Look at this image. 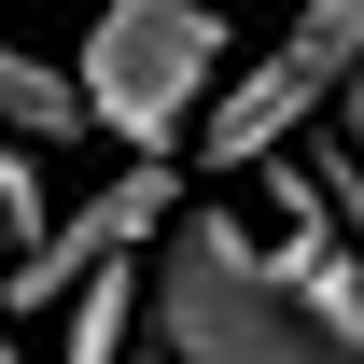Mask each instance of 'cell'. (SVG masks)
Wrapping results in <instances>:
<instances>
[{"label": "cell", "instance_id": "obj_1", "mask_svg": "<svg viewBox=\"0 0 364 364\" xmlns=\"http://www.w3.org/2000/svg\"><path fill=\"white\" fill-rule=\"evenodd\" d=\"M140 336L168 364H364V336H336L322 309H294L252 252V225L225 210H182L140 267Z\"/></svg>", "mask_w": 364, "mask_h": 364}, {"label": "cell", "instance_id": "obj_2", "mask_svg": "<svg viewBox=\"0 0 364 364\" xmlns=\"http://www.w3.org/2000/svg\"><path fill=\"white\" fill-rule=\"evenodd\" d=\"M238 70L225 0H85V56H70V98H85L98 140H127L140 168H168L182 127L210 112V85Z\"/></svg>", "mask_w": 364, "mask_h": 364}, {"label": "cell", "instance_id": "obj_3", "mask_svg": "<svg viewBox=\"0 0 364 364\" xmlns=\"http://www.w3.org/2000/svg\"><path fill=\"white\" fill-rule=\"evenodd\" d=\"M364 56V0H294V28H280L267 56H238L225 85H210V112H196V168H280L294 140L322 127V98L350 85Z\"/></svg>", "mask_w": 364, "mask_h": 364}, {"label": "cell", "instance_id": "obj_4", "mask_svg": "<svg viewBox=\"0 0 364 364\" xmlns=\"http://www.w3.org/2000/svg\"><path fill=\"white\" fill-rule=\"evenodd\" d=\"M168 225H182V182H168V168H127V182H98L85 210H56V225L28 238L14 267H0V322H43L56 294H70V280H98L112 252H154Z\"/></svg>", "mask_w": 364, "mask_h": 364}, {"label": "cell", "instance_id": "obj_5", "mask_svg": "<svg viewBox=\"0 0 364 364\" xmlns=\"http://www.w3.org/2000/svg\"><path fill=\"white\" fill-rule=\"evenodd\" d=\"M140 267L154 252H112L98 280L56 294V364H140Z\"/></svg>", "mask_w": 364, "mask_h": 364}, {"label": "cell", "instance_id": "obj_6", "mask_svg": "<svg viewBox=\"0 0 364 364\" xmlns=\"http://www.w3.org/2000/svg\"><path fill=\"white\" fill-rule=\"evenodd\" d=\"M0 140H28V154L85 140V98H70V70H56V56H28L14 28H0Z\"/></svg>", "mask_w": 364, "mask_h": 364}, {"label": "cell", "instance_id": "obj_7", "mask_svg": "<svg viewBox=\"0 0 364 364\" xmlns=\"http://www.w3.org/2000/svg\"><path fill=\"white\" fill-rule=\"evenodd\" d=\"M43 225H56V210H43V154H28V140H0V267H14Z\"/></svg>", "mask_w": 364, "mask_h": 364}, {"label": "cell", "instance_id": "obj_8", "mask_svg": "<svg viewBox=\"0 0 364 364\" xmlns=\"http://www.w3.org/2000/svg\"><path fill=\"white\" fill-rule=\"evenodd\" d=\"M322 140H336V154H350V182H364V56H350V85L322 98Z\"/></svg>", "mask_w": 364, "mask_h": 364}, {"label": "cell", "instance_id": "obj_9", "mask_svg": "<svg viewBox=\"0 0 364 364\" xmlns=\"http://www.w3.org/2000/svg\"><path fill=\"white\" fill-rule=\"evenodd\" d=\"M28 14H85V0H28Z\"/></svg>", "mask_w": 364, "mask_h": 364}, {"label": "cell", "instance_id": "obj_10", "mask_svg": "<svg viewBox=\"0 0 364 364\" xmlns=\"http://www.w3.org/2000/svg\"><path fill=\"white\" fill-rule=\"evenodd\" d=\"M0 364H28V350H14V322H0Z\"/></svg>", "mask_w": 364, "mask_h": 364}]
</instances>
